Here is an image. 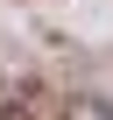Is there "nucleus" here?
I'll return each instance as SVG.
<instances>
[{"label":"nucleus","instance_id":"1","mask_svg":"<svg viewBox=\"0 0 113 120\" xmlns=\"http://www.w3.org/2000/svg\"><path fill=\"white\" fill-rule=\"evenodd\" d=\"M56 120H113V106H106V99H92V92H71Z\"/></svg>","mask_w":113,"mask_h":120},{"label":"nucleus","instance_id":"2","mask_svg":"<svg viewBox=\"0 0 113 120\" xmlns=\"http://www.w3.org/2000/svg\"><path fill=\"white\" fill-rule=\"evenodd\" d=\"M0 120H21V106H0Z\"/></svg>","mask_w":113,"mask_h":120}]
</instances>
